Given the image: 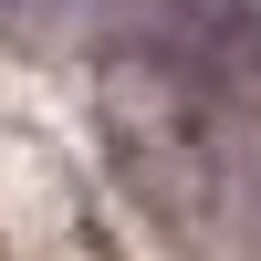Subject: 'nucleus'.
<instances>
[{"label":"nucleus","mask_w":261,"mask_h":261,"mask_svg":"<svg viewBox=\"0 0 261 261\" xmlns=\"http://www.w3.org/2000/svg\"><path fill=\"white\" fill-rule=\"evenodd\" d=\"M84 105H94V146L125 178V199L188 251H220L241 230L251 199V146H241V105L209 73L188 42L157 32H115L94 42V73H84Z\"/></svg>","instance_id":"nucleus-1"}]
</instances>
